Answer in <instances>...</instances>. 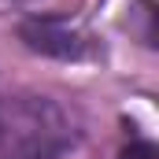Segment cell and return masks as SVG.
<instances>
[{
  "label": "cell",
  "mask_w": 159,
  "mask_h": 159,
  "mask_svg": "<svg viewBox=\"0 0 159 159\" xmlns=\"http://www.w3.org/2000/svg\"><path fill=\"white\" fill-rule=\"evenodd\" d=\"M78 119L52 96H0V159H63L78 144Z\"/></svg>",
  "instance_id": "obj_1"
},
{
  "label": "cell",
  "mask_w": 159,
  "mask_h": 159,
  "mask_svg": "<svg viewBox=\"0 0 159 159\" xmlns=\"http://www.w3.org/2000/svg\"><path fill=\"white\" fill-rule=\"evenodd\" d=\"M11 4H30V0H11Z\"/></svg>",
  "instance_id": "obj_4"
},
{
  "label": "cell",
  "mask_w": 159,
  "mask_h": 159,
  "mask_svg": "<svg viewBox=\"0 0 159 159\" xmlns=\"http://www.w3.org/2000/svg\"><path fill=\"white\" fill-rule=\"evenodd\" d=\"M119 159H159V152L152 141H133V144H126L119 152Z\"/></svg>",
  "instance_id": "obj_3"
},
{
  "label": "cell",
  "mask_w": 159,
  "mask_h": 159,
  "mask_svg": "<svg viewBox=\"0 0 159 159\" xmlns=\"http://www.w3.org/2000/svg\"><path fill=\"white\" fill-rule=\"evenodd\" d=\"M22 41L34 52L59 56V59H78L85 52L81 34L74 26H67L63 19H30V22H22Z\"/></svg>",
  "instance_id": "obj_2"
}]
</instances>
